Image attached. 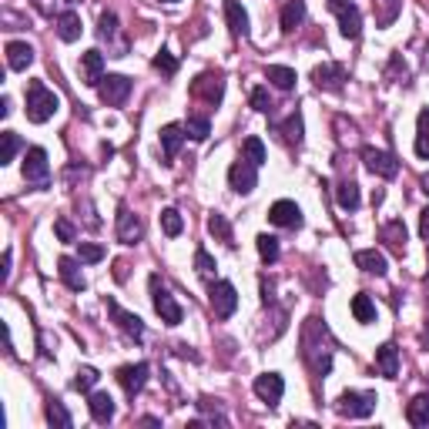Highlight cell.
Segmentation results:
<instances>
[{"instance_id":"obj_1","label":"cell","mask_w":429,"mask_h":429,"mask_svg":"<svg viewBox=\"0 0 429 429\" xmlns=\"http://www.w3.org/2000/svg\"><path fill=\"white\" fill-rule=\"evenodd\" d=\"M57 108H61V98H57L44 81H30V84H27V118H30L34 125L51 121L54 114H57Z\"/></svg>"},{"instance_id":"obj_2","label":"cell","mask_w":429,"mask_h":429,"mask_svg":"<svg viewBox=\"0 0 429 429\" xmlns=\"http://www.w3.org/2000/svg\"><path fill=\"white\" fill-rule=\"evenodd\" d=\"M376 409V392H342L339 403H336V413L339 416H349V419H366L372 416Z\"/></svg>"},{"instance_id":"obj_3","label":"cell","mask_w":429,"mask_h":429,"mask_svg":"<svg viewBox=\"0 0 429 429\" xmlns=\"http://www.w3.org/2000/svg\"><path fill=\"white\" fill-rule=\"evenodd\" d=\"M151 302H154V312L161 316L164 326H178V322L185 319L181 305H178L175 295H171V292H168L161 282H158V275H151Z\"/></svg>"},{"instance_id":"obj_4","label":"cell","mask_w":429,"mask_h":429,"mask_svg":"<svg viewBox=\"0 0 429 429\" xmlns=\"http://www.w3.org/2000/svg\"><path fill=\"white\" fill-rule=\"evenodd\" d=\"M326 4H328V11L339 17L342 38L355 40L359 34H362V13H359V7H355L353 0H326Z\"/></svg>"},{"instance_id":"obj_5","label":"cell","mask_w":429,"mask_h":429,"mask_svg":"<svg viewBox=\"0 0 429 429\" xmlns=\"http://www.w3.org/2000/svg\"><path fill=\"white\" fill-rule=\"evenodd\" d=\"M208 302H212V312L218 319H231L235 316V309H239V292H235L231 282H212Z\"/></svg>"},{"instance_id":"obj_6","label":"cell","mask_w":429,"mask_h":429,"mask_svg":"<svg viewBox=\"0 0 429 429\" xmlns=\"http://www.w3.org/2000/svg\"><path fill=\"white\" fill-rule=\"evenodd\" d=\"M98 38L108 44V51L111 57H125L127 54V38L121 34V27H118V13H101V24H98Z\"/></svg>"},{"instance_id":"obj_7","label":"cell","mask_w":429,"mask_h":429,"mask_svg":"<svg viewBox=\"0 0 429 429\" xmlns=\"http://www.w3.org/2000/svg\"><path fill=\"white\" fill-rule=\"evenodd\" d=\"M98 94H101L104 104H111V108H121L127 101V94H131V81L125 74H104L101 84H98Z\"/></svg>"},{"instance_id":"obj_8","label":"cell","mask_w":429,"mask_h":429,"mask_svg":"<svg viewBox=\"0 0 429 429\" xmlns=\"http://www.w3.org/2000/svg\"><path fill=\"white\" fill-rule=\"evenodd\" d=\"M47 178H51L47 151H44V148H27V154H24V181H30V185H47Z\"/></svg>"},{"instance_id":"obj_9","label":"cell","mask_w":429,"mask_h":429,"mask_svg":"<svg viewBox=\"0 0 429 429\" xmlns=\"http://www.w3.org/2000/svg\"><path fill=\"white\" fill-rule=\"evenodd\" d=\"M228 181H231V188L239 191V195H248V191H255V185H258V168H255L252 161L239 158V161L228 168Z\"/></svg>"},{"instance_id":"obj_10","label":"cell","mask_w":429,"mask_h":429,"mask_svg":"<svg viewBox=\"0 0 429 429\" xmlns=\"http://www.w3.org/2000/svg\"><path fill=\"white\" fill-rule=\"evenodd\" d=\"M148 362H135V366H121L118 369V382H121V389L127 392V399H135L141 389H144V382H148Z\"/></svg>"},{"instance_id":"obj_11","label":"cell","mask_w":429,"mask_h":429,"mask_svg":"<svg viewBox=\"0 0 429 429\" xmlns=\"http://www.w3.org/2000/svg\"><path fill=\"white\" fill-rule=\"evenodd\" d=\"M362 161L372 175L379 178H396L399 175V161L392 158L389 151H379V148H362Z\"/></svg>"},{"instance_id":"obj_12","label":"cell","mask_w":429,"mask_h":429,"mask_svg":"<svg viewBox=\"0 0 429 429\" xmlns=\"http://www.w3.org/2000/svg\"><path fill=\"white\" fill-rule=\"evenodd\" d=\"M268 222L278 228H299L302 225V208L295 202H289V198H282V202H275L268 208Z\"/></svg>"},{"instance_id":"obj_13","label":"cell","mask_w":429,"mask_h":429,"mask_svg":"<svg viewBox=\"0 0 429 429\" xmlns=\"http://www.w3.org/2000/svg\"><path fill=\"white\" fill-rule=\"evenodd\" d=\"M255 396L262 399V403L268 406H278V399H282V392H285V379L278 376V372H265V376L255 379Z\"/></svg>"},{"instance_id":"obj_14","label":"cell","mask_w":429,"mask_h":429,"mask_svg":"<svg viewBox=\"0 0 429 429\" xmlns=\"http://www.w3.org/2000/svg\"><path fill=\"white\" fill-rule=\"evenodd\" d=\"M108 312H111L114 326L121 328V332H127L131 339H141L144 336V322H141L135 312H127V309H121V305L114 302V299H108Z\"/></svg>"},{"instance_id":"obj_15","label":"cell","mask_w":429,"mask_h":429,"mask_svg":"<svg viewBox=\"0 0 429 429\" xmlns=\"http://www.w3.org/2000/svg\"><path fill=\"white\" fill-rule=\"evenodd\" d=\"M141 235H144V225H141L138 214H131L121 205L118 208V239L125 241V245H135V241H141Z\"/></svg>"},{"instance_id":"obj_16","label":"cell","mask_w":429,"mask_h":429,"mask_svg":"<svg viewBox=\"0 0 429 429\" xmlns=\"http://www.w3.org/2000/svg\"><path fill=\"white\" fill-rule=\"evenodd\" d=\"M104 77V54L101 51H84L81 54V81L98 88Z\"/></svg>"},{"instance_id":"obj_17","label":"cell","mask_w":429,"mask_h":429,"mask_svg":"<svg viewBox=\"0 0 429 429\" xmlns=\"http://www.w3.org/2000/svg\"><path fill=\"white\" fill-rule=\"evenodd\" d=\"M222 91H225V84H222V77L218 74H202L195 84H191V94L202 98L205 104H218L222 101Z\"/></svg>"},{"instance_id":"obj_18","label":"cell","mask_w":429,"mask_h":429,"mask_svg":"<svg viewBox=\"0 0 429 429\" xmlns=\"http://www.w3.org/2000/svg\"><path fill=\"white\" fill-rule=\"evenodd\" d=\"M4 51H7V67L11 71H27L34 64V47L27 40H7Z\"/></svg>"},{"instance_id":"obj_19","label":"cell","mask_w":429,"mask_h":429,"mask_svg":"<svg viewBox=\"0 0 429 429\" xmlns=\"http://www.w3.org/2000/svg\"><path fill=\"white\" fill-rule=\"evenodd\" d=\"M312 81H316L322 91H342V81H345V71L339 64H319L312 71Z\"/></svg>"},{"instance_id":"obj_20","label":"cell","mask_w":429,"mask_h":429,"mask_svg":"<svg viewBox=\"0 0 429 429\" xmlns=\"http://www.w3.org/2000/svg\"><path fill=\"white\" fill-rule=\"evenodd\" d=\"M376 369H379V376H386V379H396V376H399V349H396L392 342L379 345V353H376Z\"/></svg>"},{"instance_id":"obj_21","label":"cell","mask_w":429,"mask_h":429,"mask_svg":"<svg viewBox=\"0 0 429 429\" xmlns=\"http://www.w3.org/2000/svg\"><path fill=\"white\" fill-rule=\"evenodd\" d=\"M225 21H228V30L235 38H245L248 34V13L241 7L239 0H225Z\"/></svg>"},{"instance_id":"obj_22","label":"cell","mask_w":429,"mask_h":429,"mask_svg":"<svg viewBox=\"0 0 429 429\" xmlns=\"http://www.w3.org/2000/svg\"><path fill=\"white\" fill-rule=\"evenodd\" d=\"M57 272H61L64 285H67L71 292H81V289H84V275H81V265H77V258H71V255L57 258Z\"/></svg>"},{"instance_id":"obj_23","label":"cell","mask_w":429,"mask_h":429,"mask_svg":"<svg viewBox=\"0 0 429 429\" xmlns=\"http://www.w3.org/2000/svg\"><path fill=\"white\" fill-rule=\"evenodd\" d=\"M88 409H91V416H94V423H101V426L114 419V399L108 392H91Z\"/></svg>"},{"instance_id":"obj_24","label":"cell","mask_w":429,"mask_h":429,"mask_svg":"<svg viewBox=\"0 0 429 429\" xmlns=\"http://www.w3.org/2000/svg\"><path fill=\"white\" fill-rule=\"evenodd\" d=\"M355 265L369 272V275H386V255L376 252V248H362V252H355Z\"/></svg>"},{"instance_id":"obj_25","label":"cell","mask_w":429,"mask_h":429,"mask_svg":"<svg viewBox=\"0 0 429 429\" xmlns=\"http://www.w3.org/2000/svg\"><path fill=\"white\" fill-rule=\"evenodd\" d=\"M336 202H339L342 212H355L359 205H362V195H359V185L355 181H339V188H336Z\"/></svg>"},{"instance_id":"obj_26","label":"cell","mask_w":429,"mask_h":429,"mask_svg":"<svg viewBox=\"0 0 429 429\" xmlns=\"http://www.w3.org/2000/svg\"><path fill=\"white\" fill-rule=\"evenodd\" d=\"M57 38L64 40V44H71V40L81 38V13L77 11H67L57 17Z\"/></svg>"},{"instance_id":"obj_27","label":"cell","mask_w":429,"mask_h":429,"mask_svg":"<svg viewBox=\"0 0 429 429\" xmlns=\"http://www.w3.org/2000/svg\"><path fill=\"white\" fill-rule=\"evenodd\" d=\"M181 141H185V127H181V125H164L161 127V151H164V158H168V161L178 154Z\"/></svg>"},{"instance_id":"obj_28","label":"cell","mask_w":429,"mask_h":429,"mask_svg":"<svg viewBox=\"0 0 429 429\" xmlns=\"http://www.w3.org/2000/svg\"><path fill=\"white\" fill-rule=\"evenodd\" d=\"M302 21H305V0H289V4L282 7V30L292 34Z\"/></svg>"},{"instance_id":"obj_29","label":"cell","mask_w":429,"mask_h":429,"mask_svg":"<svg viewBox=\"0 0 429 429\" xmlns=\"http://www.w3.org/2000/svg\"><path fill=\"white\" fill-rule=\"evenodd\" d=\"M265 77L275 84V88H282V91H292V88H295V81H299V77H295V71H292V67H282V64H268Z\"/></svg>"},{"instance_id":"obj_30","label":"cell","mask_w":429,"mask_h":429,"mask_svg":"<svg viewBox=\"0 0 429 429\" xmlns=\"http://www.w3.org/2000/svg\"><path fill=\"white\" fill-rule=\"evenodd\" d=\"M406 419L413 423V426H429V396H416L413 403L406 406Z\"/></svg>"},{"instance_id":"obj_31","label":"cell","mask_w":429,"mask_h":429,"mask_svg":"<svg viewBox=\"0 0 429 429\" xmlns=\"http://www.w3.org/2000/svg\"><path fill=\"white\" fill-rule=\"evenodd\" d=\"M241 158H245V161H252L255 168H262V164H265V144H262V138H245L241 141Z\"/></svg>"},{"instance_id":"obj_32","label":"cell","mask_w":429,"mask_h":429,"mask_svg":"<svg viewBox=\"0 0 429 429\" xmlns=\"http://www.w3.org/2000/svg\"><path fill=\"white\" fill-rule=\"evenodd\" d=\"M353 316H355V322H362V326H369V322L376 319V305H372V299H369L366 292L353 295Z\"/></svg>"},{"instance_id":"obj_33","label":"cell","mask_w":429,"mask_h":429,"mask_svg":"<svg viewBox=\"0 0 429 429\" xmlns=\"http://www.w3.org/2000/svg\"><path fill=\"white\" fill-rule=\"evenodd\" d=\"M382 239L389 241V248L403 252V248H406V225H403V222H389V225L382 228Z\"/></svg>"},{"instance_id":"obj_34","label":"cell","mask_w":429,"mask_h":429,"mask_svg":"<svg viewBox=\"0 0 429 429\" xmlns=\"http://www.w3.org/2000/svg\"><path fill=\"white\" fill-rule=\"evenodd\" d=\"M416 154L429 158V108L419 111V135H416Z\"/></svg>"},{"instance_id":"obj_35","label":"cell","mask_w":429,"mask_h":429,"mask_svg":"<svg viewBox=\"0 0 429 429\" xmlns=\"http://www.w3.org/2000/svg\"><path fill=\"white\" fill-rule=\"evenodd\" d=\"M17 148H21V138H17L13 131H4V135H0V164H11Z\"/></svg>"},{"instance_id":"obj_36","label":"cell","mask_w":429,"mask_h":429,"mask_svg":"<svg viewBox=\"0 0 429 429\" xmlns=\"http://www.w3.org/2000/svg\"><path fill=\"white\" fill-rule=\"evenodd\" d=\"M185 131H188V138L205 141L208 135H212V125H208V118H202V114H191L188 125H185Z\"/></svg>"},{"instance_id":"obj_37","label":"cell","mask_w":429,"mask_h":429,"mask_svg":"<svg viewBox=\"0 0 429 429\" xmlns=\"http://www.w3.org/2000/svg\"><path fill=\"white\" fill-rule=\"evenodd\" d=\"M161 228L168 239H178L181 235V228H185V222H181V214L175 212V208H164L161 212Z\"/></svg>"},{"instance_id":"obj_38","label":"cell","mask_w":429,"mask_h":429,"mask_svg":"<svg viewBox=\"0 0 429 429\" xmlns=\"http://www.w3.org/2000/svg\"><path fill=\"white\" fill-rule=\"evenodd\" d=\"M258 255H262V262H268V265H272V262H278V239L275 235H258Z\"/></svg>"},{"instance_id":"obj_39","label":"cell","mask_w":429,"mask_h":429,"mask_svg":"<svg viewBox=\"0 0 429 429\" xmlns=\"http://www.w3.org/2000/svg\"><path fill=\"white\" fill-rule=\"evenodd\" d=\"M208 231H212V235H218L222 241H228V245H235V241H231V225H228L225 214L214 212L212 218H208Z\"/></svg>"},{"instance_id":"obj_40","label":"cell","mask_w":429,"mask_h":429,"mask_svg":"<svg viewBox=\"0 0 429 429\" xmlns=\"http://www.w3.org/2000/svg\"><path fill=\"white\" fill-rule=\"evenodd\" d=\"M47 423H51V426L67 429V426H71V413H67V409H64V406L54 399V403H47Z\"/></svg>"},{"instance_id":"obj_41","label":"cell","mask_w":429,"mask_h":429,"mask_svg":"<svg viewBox=\"0 0 429 429\" xmlns=\"http://www.w3.org/2000/svg\"><path fill=\"white\" fill-rule=\"evenodd\" d=\"M94 382H98V369H91V366L77 369V376H74V389L77 392H91L94 389Z\"/></svg>"},{"instance_id":"obj_42","label":"cell","mask_w":429,"mask_h":429,"mask_svg":"<svg viewBox=\"0 0 429 429\" xmlns=\"http://www.w3.org/2000/svg\"><path fill=\"white\" fill-rule=\"evenodd\" d=\"M282 138L289 141H295V144H299V141H302V118H299V114H292L289 121H285V125H282Z\"/></svg>"},{"instance_id":"obj_43","label":"cell","mask_w":429,"mask_h":429,"mask_svg":"<svg viewBox=\"0 0 429 429\" xmlns=\"http://www.w3.org/2000/svg\"><path fill=\"white\" fill-rule=\"evenodd\" d=\"M195 268H198V275L202 278H212L214 275V258L205 252V248H198V252H195Z\"/></svg>"},{"instance_id":"obj_44","label":"cell","mask_w":429,"mask_h":429,"mask_svg":"<svg viewBox=\"0 0 429 429\" xmlns=\"http://www.w3.org/2000/svg\"><path fill=\"white\" fill-rule=\"evenodd\" d=\"M81 262H88V265H94V262H101L104 258V248L101 245H94V241H81Z\"/></svg>"},{"instance_id":"obj_45","label":"cell","mask_w":429,"mask_h":429,"mask_svg":"<svg viewBox=\"0 0 429 429\" xmlns=\"http://www.w3.org/2000/svg\"><path fill=\"white\" fill-rule=\"evenodd\" d=\"M34 4H38V11L40 13H47V17H51V13H57V17H61V7H71V4H77V0H34Z\"/></svg>"},{"instance_id":"obj_46","label":"cell","mask_w":429,"mask_h":429,"mask_svg":"<svg viewBox=\"0 0 429 429\" xmlns=\"http://www.w3.org/2000/svg\"><path fill=\"white\" fill-rule=\"evenodd\" d=\"M154 67H158L161 74H168V77H171V74H175V71H178V61H175V57H171V54H168V51H161V54H154Z\"/></svg>"},{"instance_id":"obj_47","label":"cell","mask_w":429,"mask_h":429,"mask_svg":"<svg viewBox=\"0 0 429 429\" xmlns=\"http://www.w3.org/2000/svg\"><path fill=\"white\" fill-rule=\"evenodd\" d=\"M252 108H255L258 114H268V111H272V101H268V91H265V88H255V91H252Z\"/></svg>"},{"instance_id":"obj_48","label":"cell","mask_w":429,"mask_h":429,"mask_svg":"<svg viewBox=\"0 0 429 429\" xmlns=\"http://www.w3.org/2000/svg\"><path fill=\"white\" fill-rule=\"evenodd\" d=\"M54 231H57V239H61V241H74L77 239L74 225H71L67 218H57V222H54Z\"/></svg>"},{"instance_id":"obj_49","label":"cell","mask_w":429,"mask_h":429,"mask_svg":"<svg viewBox=\"0 0 429 429\" xmlns=\"http://www.w3.org/2000/svg\"><path fill=\"white\" fill-rule=\"evenodd\" d=\"M419 235H423V239H429V208L419 214Z\"/></svg>"},{"instance_id":"obj_50","label":"cell","mask_w":429,"mask_h":429,"mask_svg":"<svg viewBox=\"0 0 429 429\" xmlns=\"http://www.w3.org/2000/svg\"><path fill=\"white\" fill-rule=\"evenodd\" d=\"M0 275H4V282L11 278V252H4V268H0Z\"/></svg>"},{"instance_id":"obj_51","label":"cell","mask_w":429,"mask_h":429,"mask_svg":"<svg viewBox=\"0 0 429 429\" xmlns=\"http://www.w3.org/2000/svg\"><path fill=\"white\" fill-rule=\"evenodd\" d=\"M7 114H11V101H7V98H0V118H7Z\"/></svg>"},{"instance_id":"obj_52","label":"cell","mask_w":429,"mask_h":429,"mask_svg":"<svg viewBox=\"0 0 429 429\" xmlns=\"http://www.w3.org/2000/svg\"><path fill=\"white\" fill-rule=\"evenodd\" d=\"M419 185H423V191H426V198H429V175L419 178Z\"/></svg>"},{"instance_id":"obj_53","label":"cell","mask_w":429,"mask_h":429,"mask_svg":"<svg viewBox=\"0 0 429 429\" xmlns=\"http://www.w3.org/2000/svg\"><path fill=\"white\" fill-rule=\"evenodd\" d=\"M423 345H429V326H426V332H423Z\"/></svg>"},{"instance_id":"obj_54","label":"cell","mask_w":429,"mask_h":429,"mask_svg":"<svg viewBox=\"0 0 429 429\" xmlns=\"http://www.w3.org/2000/svg\"><path fill=\"white\" fill-rule=\"evenodd\" d=\"M161 4H175V0H161Z\"/></svg>"}]
</instances>
